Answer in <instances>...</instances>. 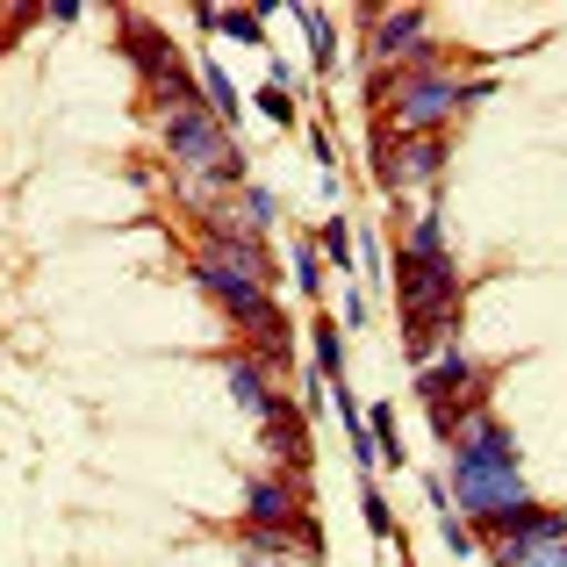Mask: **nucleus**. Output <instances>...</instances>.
<instances>
[{
	"mask_svg": "<svg viewBox=\"0 0 567 567\" xmlns=\"http://www.w3.org/2000/svg\"><path fill=\"white\" fill-rule=\"evenodd\" d=\"M158 144H166V158L187 173L194 187H251L245 181V152H237L230 123H216V109L208 101H194V109H166L158 115Z\"/></svg>",
	"mask_w": 567,
	"mask_h": 567,
	"instance_id": "2",
	"label": "nucleus"
},
{
	"mask_svg": "<svg viewBox=\"0 0 567 567\" xmlns=\"http://www.w3.org/2000/svg\"><path fill=\"white\" fill-rule=\"evenodd\" d=\"M445 474H453V503L467 525L496 532L503 517H517L525 503H539L525 488V460H517V431L503 424L496 410L474 416L453 445H445Z\"/></svg>",
	"mask_w": 567,
	"mask_h": 567,
	"instance_id": "1",
	"label": "nucleus"
},
{
	"mask_svg": "<svg viewBox=\"0 0 567 567\" xmlns=\"http://www.w3.org/2000/svg\"><path fill=\"white\" fill-rule=\"evenodd\" d=\"M309 367H317L323 381H346V338H338V323H331V317L309 323Z\"/></svg>",
	"mask_w": 567,
	"mask_h": 567,
	"instance_id": "10",
	"label": "nucleus"
},
{
	"mask_svg": "<svg viewBox=\"0 0 567 567\" xmlns=\"http://www.w3.org/2000/svg\"><path fill=\"white\" fill-rule=\"evenodd\" d=\"M474 388H482V367H474L467 346H453V352H439L431 367H416V395H424V410L460 402V395H474Z\"/></svg>",
	"mask_w": 567,
	"mask_h": 567,
	"instance_id": "5",
	"label": "nucleus"
},
{
	"mask_svg": "<svg viewBox=\"0 0 567 567\" xmlns=\"http://www.w3.org/2000/svg\"><path fill=\"white\" fill-rule=\"evenodd\" d=\"M266 86H288V94H295V65H288V58H274V65H266Z\"/></svg>",
	"mask_w": 567,
	"mask_h": 567,
	"instance_id": "20",
	"label": "nucleus"
},
{
	"mask_svg": "<svg viewBox=\"0 0 567 567\" xmlns=\"http://www.w3.org/2000/svg\"><path fill=\"white\" fill-rule=\"evenodd\" d=\"M194 72H202V101H208V109H216V123H237V115H245V109H237V86H230V72H223L216 58H202V65H194Z\"/></svg>",
	"mask_w": 567,
	"mask_h": 567,
	"instance_id": "12",
	"label": "nucleus"
},
{
	"mask_svg": "<svg viewBox=\"0 0 567 567\" xmlns=\"http://www.w3.org/2000/svg\"><path fill=\"white\" fill-rule=\"evenodd\" d=\"M223 367H230V395L266 424V416H274V402H280V395H274V381H266V360H259V352H230Z\"/></svg>",
	"mask_w": 567,
	"mask_h": 567,
	"instance_id": "7",
	"label": "nucleus"
},
{
	"mask_svg": "<svg viewBox=\"0 0 567 567\" xmlns=\"http://www.w3.org/2000/svg\"><path fill=\"white\" fill-rule=\"evenodd\" d=\"M317 251L338 266V274H352V266H360V245H352V223H346V216H331V223L317 230Z\"/></svg>",
	"mask_w": 567,
	"mask_h": 567,
	"instance_id": "13",
	"label": "nucleus"
},
{
	"mask_svg": "<svg viewBox=\"0 0 567 567\" xmlns=\"http://www.w3.org/2000/svg\"><path fill=\"white\" fill-rule=\"evenodd\" d=\"M295 22H302V37H309V72H317V80H331L338 37H331V22H323V8H295Z\"/></svg>",
	"mask_w": 567,
	"mask_h": 567,
	"instance_id": "11",
	"label": "nucleus"
},
{
	"mask_svg": "<svg viewBox=\"0 0 567 567\" xmlns=\"http://www.w3.org/2000/svg\"><path fill=\"white\" fill-rule=\"evenodd\" d=\"M194 288L208 295V302L223 309V317L237 323V331L251 338V346H266V338L280 331V302H274V288H259V280H245V274H230V266H208V259H194Z\"/></svg>",
	"mask_w": 567,
	"mask_h": 567,
	"instance_id": "3",
	"label": "nucleus"
},
{
	"mask_svg": "<svg viewBox=\"0 0 567 567\" xmlns=\"http://www.w3.org/2000/svg\"><path fill=\"white\" fill-rule=\"evenodd\" d=\"M439 173H445V137H402V130L374 123V187L381 194L431 187Z\"/></svg>",
	"mask_w": 567,
	"mask_h": 567,
	"instance_id": "4",
	"label": "nucleus"
},
{
	"mask_svg": "<svg viewBox=\"0 0 567 567\" xmlns=\"http://www.w3.org/2000/svg\"><path fill=\"white\" fill-rule=\"evenodd\" d=\"M416 43H431V14H416V8H402V14H374V65H410L416 58Z\"/></svg>",
	"mask_w": 567,
	"mask_h": 567,
	"instance_id": "6",
	"label": "nucleus"
},
{
	"mask_svg": "<svg viewBox=\"0 0 567 567\" xmlns=\"http://www.w3.org/2000/svg\"><path fill=\"white\" fill-rule=\"evenodd\" d=\"M259 115H266L274 130H295V123H302V109H295L288 86H259Z\"/></svg>",
	"mask_w": 567,
	"mask_h": 567,
	"instance_id": "15",
	"label": "nucleus"
},
{
	"mask_svg": "<svg viewBox=\"0 0 567 567\" xmlns=\"http://www.w3.org/2000/svg\"><path fill=\"white\" fill-rule=\"evenodd\" d=\"M295 288H302L309 302L323 295V251H317V237H302V245H295Z\"/></svg>",
	"mask_w": 567,
	"mask_h": 567,
	"instance_id": "14",
	"label": "nucleus"
},
{
	"mask_svg": "<svg viewBox=\"0 0 567 567\" xmlns=\"http://www.w3.org/2000/svg\"><path fill=\"white\" fill-rule=\"evenodd\" d=\"M194 29H216V37H237V43H251V51L266 43V14H251V8H194Z\"/></svg>",
	"mask_w": 567,
	"mask_h": 567,
	"instance_id": "9",
	"label": "nucleus"
},
{
	"mask_svg": "<svg viewBox=\"0 0 567 567\" xmlns=\"http://www.w3.org/2000/svg\"><path fill=\"white\" fill-rule=\"evenodd\" d=\"M309 144H317V166H323V194H338V144H331V123H309Z\"/></svg>",
	"mask_w": 567,
	"mask_h": 567,
	"instance_id": "18",
	"label": "nucleus"
},
{
	"mask_svg": "<svg viewBox=\"0 0 567 567\" xmlns=\"http://www.w3.org/2000/svg\"><path fill=\"white\" fill-rule=\"evenodd\" d=\"M237 194H245V230H274L280 223V202L266 187H237Z\"/></svg>",
	"mask_w": 567,
	"mask_h": 567,
	"instance_id": "17",
	"label": "nucleus"
},
{
	"mask_svg": "<svg viewBox=\"0 0 567 567\" xmlns=\"http://www.w3.org/2000/svg\"><path fill=\"white\" fill-rule=\"evenodd\" d=\"M402 259H424V266H445L453 251H445V216L439 208H416L410 230H402Z\"/></svg>",
	"mask_w": 567,
	"mask_h": 567,
	"instance_id": "8",
	"label": "nucleus"
},
{
	"mask_svg": "<svg viewBox=\"0 0 567 567\" xmlns=\"http://www.w3.org/2000/svg\"><path fill=\"white\" fill-rule=\"evenodd\" d=\"M367 424H374V445H381V460H388V467H402L410 453H402V439H395V416H388V402H374V410H367Z\"/></svg>",
	"mask_w": 567,
	"mask_h": 567,
	"instance_id": "16",
	"label": "nucleus"
},
{
	"mask_svg": "<svg viewBox=\"0 0 567 567\" xmlns=\"http://www.w3.org/2000/svg\"><path fill=\"white\" fill-rule=\"evenodd\" d=\"M360 511H367V532H374V539H388V532H395V525H388V496H381L374 482L360 488Z\"/></svg>",
	"mask_w": 567,
	"mask_h": 567,
	"instance_id": "19",
	"label": "nucleus"
}]
</instances>
